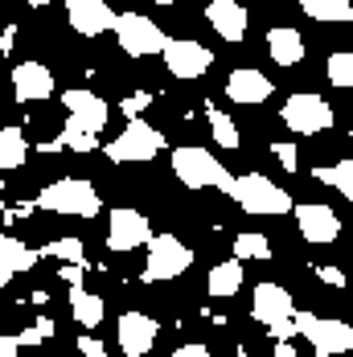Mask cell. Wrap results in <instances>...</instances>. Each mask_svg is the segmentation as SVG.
Instances as JSON below:
<instances>
[{
	"label": "cell",
	"instance_id": "1",
	"mask_svg": "<svg viewBox=\"0 0 353 357\" xmlns=\"http://www.w3.org/2000/svg\"><path fill=\"white\" fill-rule=\"evenodd\" d=\"M37 210H45V214H66V218H91L103 210V197H99V189L91 185V181L82 177H58L50 181L41 193H37L33 202Z\"/></svg>",
	"mask_w": 353,
	"mask_h": 357
},
{
	"label": "cell",
	"instance_id": "2",
	"mask_svg": "<svg viewBox=\"0 0 353 357\" xmlns=\"http://www.w3.org/2000/svg\"><path fill=\"white\" fill-rule=\"evenodd\" d=\"M230 202L243 210V214H259V218H280V214H292V193L280 189L271 177L263 173H243V177H230L226 185Z\"/></svg>",
	"mask_w": 353,
	"mask_h": 357
},
{
	"label": "cell",
	"instance_id": "3",
	"mask_svg": "<svg viewBox=\"0 0 353 357\" xmlns=\"http://www.w3.org/2000/svg\"><path fill=\"white\" fill-rule=\"evenodd\" d=\"M173 177L185 189H222L230 185V169L213 156L210 148H197V144H185L173 148Z\"/></svg>",
	"mask_w": 353,
	"mask_h": 357
},
{
	"label": "cell",
	"instance_id": "4",
	"mask_svg": "<svg viewBox=\"0 0 353 357\" xmlns=\"http://www.w3.org/2000/svg\"><path fill=\"white\" fill-rule=\"evenodd\" d=\"M296 333L313 345L317 357H341L353 349V328L345 321H333V317H313V312H292Z\"/></svg>",
	"mask_w": 353,
	"mask_h": 357
},
{
	"label": "cell",
	"instance_id": "5",
	"mask_svg": "<svg viewBox=\"0 0 353 357\" xmlns=\"http://www.w3.org/2000/svg\"><path fill=\"white\" fill-rule=\"evenodd\" d=\"M111 33L119 41V50L128 58H152L169 45V33L152 21V17H140V13H115V25Z\"/></svg>",
	"mask_w": 353,
	"mask_h": 357
},
{
	"label": "cell",
	"instance_id": "6",
	"mask_svg": "<svg viewBox=\"0 0 353 357\" xmlns=\"http://www.w3.org/2000/svg\"><path fill=\"white\" fill-rule=\"evenodd\" d=\"M148 263H144V280L148 284H165V280H176L193 267V247H185L176 234H152L148 243Z\"/></svg>",
	"mask_w": 353,
	"mask_h": 357
},
{
	"label": "cell",
	"instance_id": "7",
	"mask_svg": "<svg viewBox=\"0 0 353 357\" xmlns=\"http://www.w3.org/2000/svg\"><path fill=\"white\" fill-rule=\"evenodd\" d=\"M165 148V132L144 123V119H128V128L107 144V156L115 165H144V160H156Z\"/></svg>",
	"mask_w": 353,
	"mask_h": 357
},
{
	"label": "cell",
	"instance_id": "8",
	"mask_svg": "<svg viewBox=\"0 0 353 357\" xmlns=\"http://www.w3.org/2000/svg\"><path fill=\"white\" fill-rule=\"evenodd\" d=\"M283 123L296 132V136H317V132H329L337 123V115L329 107V99H320L313 91H296L283 99Z\"/></svg>",
	"mask_w": 353,
	"mask_h": 357
},
{
	"label": "cell",
	"instance_id": "9",
	"mask_svg": "<svg viewBox=\"0 0 353 357\" xmlns=\"http://www.w3.org/2000/svg\"><path fill=\"white\" fill-rule=\"evenodd\" d=\"M160 58H165V66H169L173 78L193 82V78H202V74L210 70L213 50H206V45L193 41V37H169V45L160 50Z\"/></svg>",
	"mask_w": 353,
	"mask_h": 357
},
{
	"label": "cell",
	"instance_id": "10",
	"mask_svg": "<svg viewBox=\"0 0 353 357\" xmlns=\"http://www.w3.org/2000/svg\"><path fill=\"white\" fill-rule=\"evenodd\" d=\"M148 238H152V226H148V218L140 210H132V206L111 210V218H107V250L128 255V250L144 247Z\"/></svg>",
	"mask_w": 353,
	"mask_h": 357
},
{
	"label": "cell",
	"instance_id": "11",
	"mask_svg": "<svg viewBox=\"0 0 353 357\" xmlns=\"http://www.w3.org/2000/svg\"><path fill=\"white\" fill-rule=\"evenodd\" d=\"M292 218H296L300 238L308 247H329V243L341 238V218H337V210H329V206L304 202V206H292Z\"/></svg>",
	"mask_w": 353,
	"mask_h": 357
},
{
	"label": "cell",
	"instance_id": "12",
	"mask_svg": "<svg viewBox=\"0 0 353 357\" xmlns=\"http://www.w3.org/2000/svg\"><path fill=\"white\" fill-rule=\"evenodd\" d=\"M292 312H296V300H292V291L283 284L263 280V284L250 291V317L263 324V328H276V324L292 321Z\"/></svg>",
	"mask_w": 353,
	"mask_h": 357
},
{
	"label": "cell",
	"instance_id": "13",
	"mask_svg": "<svg viewBox=\"0 0 353 357\" xmlns=\"http://www.w3.org/2000/svg\"><path fill=\"white\" fill-rule=\"evenodd\" d=\"M62 107H66V123L74 128H87V132H103L107 119H111V107H107L103 95H95V91H82V86H74L62 95Z\"/></svg>",
	"mask_w": 353,
	"mask_h": 357
},
{
	"label": "cell",
	"instance_id": "14",
	"mask_svg": "<svg viewBox=\"0 0 353 357\" xmlns=\"http://www.w3.org/2000/svg\"><path fill=\"white\" fill-rule=\"evenodd\" d=\"M156 337H160V324L152 321L148 312H123L119 324H115V341H119V354H123V357L152 354Z\"/></svg>",
	"mask_w": 353,
	"mask_h": 357
},
{
	"label": "cell",
	"instance_id": "15",
	"mask_svg": "<svg viewBox=\"0 0 353 357\" xmlns=\"http://www.w3.org/2000/svg\"><path fill=\"white\" fill-rule=\"evenodd\" d=\"M271 95H276V82L263 70H255V66L230 70V78H226V99L239 103V107H259V103H267Z\"/></svg>",
	"mask_w": 353,
	"mask_h": 357
},
{
	"label": "cell",
	"instance_id": "16",
	"mask_svg": "<svg viewBox=\"0 0 353 357\" xmlns=\"http://www.w3.org/2000/svg\"><path fill=\"white\" fill-rule=\"evenodd\" d=\"M66 21H70L74 33L103 37L115 25V8L107 0H66Z\"/></svg>",
	"mask_w": 353,
	"mask_h": 357
},
{
	"label": "cell",
	"instance_id": "17",
	"mask_svg": "<svg viewBox=\"0 0 353 357\" xmlns=\"http://www.w3.org/2000/svg\"><path fill=\"white\" fill-rule=\"evenodd\" d=\"M13 95L21 103H41L54 95V70L45 62H17L13 66Z\"/></svg>",
	"mask_w": 353,
	"mask_h": 357
},
{
	"label": "cell",
	"instance_id": "18",
	"mask_svg": "<svg viewBox=\"0 0 353 357\" xmlns=\"http://www.w3.org/2000/svg\"><path fill=\"white\" fill-rule=\"evenodd\" d=\"M206 21H210V29L222 41H243L247 37V25H250V13L239 0H210Z\"/></svg>",
	"mask_w": 353,
	"mask_h": 357
},
{
	"label": "cell",
	"instance_id": "19",
	"mask_svg": "<svg viewBox=\"0 0 353 357\" xmlns=\"http://www.w3.org/2000/svg\"><path fill=\"white\" fill-rule=\"evenodd\" d=\"M267 54H271L276 66H300L304 62V37H300V29H292V25L267 29Z\"/></svg>",
	"mask_w": 353,
	"mask_h": 357
},
{
	"label": "cell",
	"instance_id": "20",
	"mask_svg": "<svg viewBox=\"0 0 353 357\" xmlns=\"http://www.w3.org/2000/svg\"><path fill=\"white\" fill-rule=\"evenodd\" d=\"M37 259H41V250L29 247V243H21V238H13V234H0V267L4 271H33Z\"/></svg>",
	"mask_w": 353,
	"mask_h": 357
},
{
	"label": "cell",
	"instance_id": "21",
	"mask_svg": "<svg viewBox=\"0 0 353 357\" xmlns=\"http://www.w3.org/2000/svg\"><path fill=\"white\" fill-rule=\"evenodd\" d=\"M70 317L82 328H99L107 317V304L103 296H95V291H87V287H70Z\"/></svg>",
	"mask_w": 353,
	"mask_h": 357
},
{
	"label": "cell",
	"instance_id": "22",
	"mask_svg": "<svg viewBox=\"0 0 353 357\" xmlns=\"http://www.w3.org/2000/svg\"><path fill=\"white\" fill-rule=\"evenodd\" d=\"M210 296H218V300H230V296H239L243 291V263L239 259H226V263H218V267H210Z\"/></svg>",
	"mask_w": 353,
	"mask_h": 357
},
{
	"label": "cell",
	"instance_id": "23",
	"mask_svg": "<svg viewBox=\"0 0 353 357\" xmlns=\"http://www.w3.org/2000/svg\"><path fill=\"white\" fill-rule=\"evenodd\" d=\"M25 156H29V140H25V132H21V128H0V173L21 169Z\"/></svg>",
	"mask_w": 353,
	"mask_h": 357
},
{
	"label": "cell",
	"instance_id": "24",
	"mask_svg": "<svg viewBox=\"0 0 353 357\" xmlns=\"http://www.w3.org/2000/svg\"><path fill=\"white\" fill-rule=\"evenodd\" d=\"M304 17H313L320 25H341V21H353V4L350 0H300Z\"/></svg>",
	"mask_w": 353,
	"mask_h": 357
},
{
	"label": "cell",
	"instance_id": "25",
	"mask_svg": "<svg viewBox=\"0 0 353 357\" xmlns=\"http://www.w3.org/2000/svg\"><path fill=\"white\" fill-rule=\"evenodd\" d=\"M313 181L337 189L341 197H353V160H337V165H317L313 169Z\"/></svg>",
	"mask_w": 353,
	"mask_h": 357
},
{
	"label": "cell",
	"instance_id": "26",
	"mask_svg": "<svg viewBox=\"0 0 353 357\" xmlns=\"http://www.w3.org/2000/svg\"><path fill=\"white\" fill-rule=\"evenodd\" d=\"M206 115H210V136L218 140V148H230V152H234L239 140H243L239 128H234V119H230L222 107H213V103H206Z\"/></svg>",
	"mask_w": 353,
	"mask_h": 357
},
{
	"label": "cell",
	"instance_id": "27",
	"mask_svg": "<svg viewBox=\"0 0 353 357\" xmlns=\"http://www.w3.org/2000/svg\"><path fill=\"white\" fill-rule=\"evenodd\" d=\"M324 74H329V82L337 91H350L353 86V54L350 50H333L329 62H324Z\"/></svg>",
	"mask_w": 353,
	"mask_h": 357
},
{
	"label": "cell",
	"instance_id": "28",
	"mask_svg": "<svg viewBox=\"0 0 353 357\" xmlns=\"http://www.w3.org/2000/svg\"><path fill=\"white\" fill-rule=\"evenodd\" d=\"M234 259L239 263H247V259H271V238L267 234H239L234 238Z\"/></svg>",
	"mask_w": 353,
	"mask_h": 357
},
{
	"label": "cell",
	"instance_id": "29",
	"mask_svg": "<svg viewBox=\"0 0 353 357\" xmlns=\"http://www.w3.org/2000/svg\"><path fill=\"white\" fill-rule=\"evenodd\" d=\"M41 255H50V259H62V263H87V243L82 238H54L50 247H37Z\"/></svg>",
	"mask_w": 353,
	"mask_h": 357
},
{
	"label": "cell",
	"instance_id": "30",
	"mask_svg": "<svg viewBox=\"0 0 353 357\" xmlns=\"http://www.w3.org/2000/svg\"><path fill=\"white\" fill-rule=\"evenodd\" d=\"M62 148H70V152H95V148H99V136L87 132V128L66 123V128H62Z\"/></svg>",
	"mask_w": 353,
	"mask_h": 357
},
{
	"label": "cell",
	"instance_id": "31",
	"mask_svg": "<svg viewBox=\"0 0 353 357\" xmlns=\"http://www.w3.org/2000/svg\"><path fill=\"white\" fill-rule=\"evenodd\" d=\"M271 152H276V160H280L283 169H287V173H296V169H300V156H296V144H271Z\"/></svg>",
	"mask_w": 353,
	"mask_h": 357
},
{
	"label": "cell",
	"instance_id": "32",
	"mask_svg": "<svg viewBox=\"0 0 353 357\" xmlns=\"http://www.w3.org/2000/svg\"><path fill=\"white\" fill-rule=\"evenodd\" d=\"M148 103H152V95H148V91H140V95H132V99H123V115H128V119H140V111L148 107Z\"/></svg>",
	"mask_w": 353,
	"mask_h": 357
},
{
	"label": "cell",
	"instance_id": "33",
	"mask_svg": "<svg viewBox=\"0 0 353 357\" xmlns=\"http://www.w3.org/2000/svg\"><path fill=\"white\" fill-rule=\"evenodd\" d=\"M78 357H111L103 349V341H95V337H78Z\"/></svg>",
	"mask_w": 353,
	"mask_h": 357
},
{
	"label": "cell",
	"instance_id": "34",
	"mask_svg": "<svg viewBox=\"0 0 353 357\" xmlns=\"http://www.w3.org/2000/svg\"><path fill=\"white\" fill-rule=\"evenodd\" d=\"M82 271H87V263H66V267L58 271V280H66L70 287H82Z\"/></svg>",
	"mask_w": 353,
	"mask_h": 357
},
{
	"label": "cell",
	"instance_id": "35",
	"mask_svg": "<svg viewBox=\"0 0 353 357\" xmlns=\"http://www.w3.org/2000/svg\"><path fill=\"white\" fill-rule=\"evenodd\" d=\"M317 280H320L324 287H345V275H341V267H320Z\"/></svg>",
	"mask_w": 353,
	"mask_h": 357
},
{
	"label": "cell",
	"instance_id": "36",
	"mask_svg": "<svg viewBox=\"0 0 353 357\" xmlns=\"http://www.w3.org/2000/svg\"><path fill=\"white\" fill-rule=\"evenodd\" d=\"M173 357H210V349L206 345H197V341H185V345H176Z\"/></svg>",
	"mask_w": 353,
	"mask_h": 357
},
{
	"label": "cell",
	"instance_id": "37",
	"mask_svg": "<svg viewBox=\"0 0 353 357\" xmlns=\"http://www.w3.org/2000/svg\"><path fill=\"white\" fill-rule=\"evenodd\" d=\"M13 337H17V345H21V349H33L37 341H41V333H37V328H21V333H13Z\"/></svg>",
	"mask_w": 353,
	"mask_h": 357
},
{
	"label": "cell",
	"instance_id": "38",
	"mask_svg": "<svg viewBox=\"0 0 353 357\" xmlns=\"http://www.w3.org/2000/svg\"><path fill=\"white\" fill-rule=\"evenodd\" d=\"M0 357H21V345H17V337L0 333Z\"/></svg>",
	"mask_w": 353,
	"mask_h": 357
},
{
	"label": "cell",
	"instance_id": "39",
	"mask_svg": "<svg viewBox=\"0 0 353 357\" xmlns=\"http://www.w3.org/2000/svg\"><path fill=\"white\" fill-rule=\"evenodd\" d=\"M13 45H17V25H8L0 33V54H13Z\"/></svg>",
	"mask_w": 353,
	"mask_h": 357
},
{
	"label": "cell",
	"instance_id": "40",
	"mask_svg": "<svg viewBox=\"0 0 353 357\" xmlns=\"http://www.w3.org/2000/svg\"><path fill=\"white\" fill-rule=\"evenodd\" d=\"M37 333H41V341H45V337H54V333H58V324L50 321V317H37V324H33Z\"/></svg>",
	"mask_w": 353,
	"mask_h": 357
},
{
	"label": "cell",
	"instance_id": "41",
	"mask_svg": "<svg viewBox=\"0 0 353 357\" xmlns=\"http://www.w3.org/2000/svg\"><path fill=\"white\" fill-rule=\"evenodd\" d=\"M8 280H13V271H4V267H0V287L8 284Z\"/></svg>",
	"mask_w": 353,
	"mask_h": 357
},
{
	"label": "cell",
	"instance_id": "42",
	"mask_svg": "<svg viewBox=\"0 0 353 357\" xmlns=\"http://www.w3.org/2000/svg\"><path fill=\"white\" fill-rule=\"evenodd\" d=\"M25 4H29V8H45V4H50V0H25Z\"/></svg>",
	"mask_w": 353,
	"mask_h": 357
},
{
	"label": "cell",
	"instance_id": "43",
	"mask_svg": "<svg viewBox=\"0 0 353 357\" xmlns=\"http://www.w3.org/2000/svg\"><path fill=\"white\" fill-rule=\"evenodd\" d=\"M152 4H176V0H152Z\"/></svg>",
	"mask_w": 353,
	"mask_h": 357
},
{
	"label": "cell",
	"instance_id": "44",
	"mask_svg": "<svg viewBox=\"0 0 353 357\" xmlns=\"http://www.w3.org/2000/svg\"><path fill=\"white\" fill-rule=\"evenodd\" d=\"M0 193H4V181H0Z\"/></svg>",
	"mask_w": 353,
	"mask_h": 357
}]
</instances>
